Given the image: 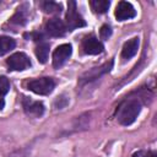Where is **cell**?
<instances>
[{"label": "cell", "mask_w": 157, "mask_h": 157, "mask_svg": "<svg viewBox=\"0 0 157 157\" xmlns=\"http://www.w3.org/2000/svg\"><path fill=\"white\" fill-rule=\"evenodd\" d=\"M140 110H141L140 101L137 98H128L120 104L118 109L117 119L121 125H130L136 120L137 115L140 114Z\"/></svg>", "instance_id": "6da1fadb"}, {"label": "cell", "mask_w": 157, "mask_h": 157, "mask_svg": "<svg viewBox=\"0 0 157 157\" xmlns=\"http://www.w3.org/2000/svg\"><path fill=\"white\" fill-rule=\"evenodd\" d=\"M65 26H66V29H69V31H74L76 28H80V27L86 26V21L78 13L75 1H69V4H67L66 25Z\"/></svg>", "instance_id": "7a4b0ae2"}, {"label": "cell", "mask_w": 157, "mask_h": 157, "mask_svg": "<svg viewBox=\"0 0 157 157\" xmlns=\"http://www.w3.org/2000/svg\"><path fill=\"white\" fill-rule=\"evenodd\" d=\"M82 49L86 54L90 55H97L103 52V44L94 37V36H87L82 40Z\"/></svg>", "instance_id": "52a82bcc"}, {"label": "cell", "mask_w": 157, "mask_h": 157, "mask_svg": "<svg viewBox=\"0 0 157 157\" xmlns=\"http://www.w3.org/2000/svg\"><path fill=\"white\" fill-rule=\"evenodd\" d=\"M55 87V82L50 77H40L31 80L27 83V88L37 94H49Z\"/></svg>", "instance_id": "3957f363"}, {"label": "cell", "mask_w": 157, "mask_h": 157, "mask_svg": "<svg viewBox=\"0 0 157 157\" xmlns=\"http://www.w3.org/2000/svg\"><path fill=\"white\" fill-rule=\"evenodd\" d=\"M45 31L52 37H63L66 33V26L60 18H52L45 25Z\"/></svg>", "instance_id": "9c48e42d"}, {"label": "cell", "mask_w": 157, "mask_h": 157, "mask_svg": "<svg viewBox=\"0 0 157 157\" xmlns=\"http://www.w3.org/2000/svg\"><path fill=\"white\" fill-rule=\"evenodd\" d=\"M39 5L47 13H60L61 11V5L54 1H42Z\"/></svg>", "instance_id": "9a60e30c"}, {"label": "cell", "mask_w": 157, "mask_h": 157, "mask_svg": "<svg viewBox=\"0 0 157 157\" xmlns=\"http://www.w3.org/2000/svg\"><path fill=\"white\" fill-rule=\"evenodd\" d=\"M27 5H22L17 9L16 13L11 17L10 22L13 23V25H17V26H23L26 22H27Z\"/></svg>", "instance_id": "8fae6325"}, {"label": "cell", "mask_w": 157, "mask_h": 157, "mask_svg": "<svg viewBox=\"0 0 157 157\" xmlns=\"http://www.w3.org/2000/svg\"><path fill=\"white\" fill-rule=\"evenodd\" d=\"M99 36H101L102 39H108V38L112 36V28H110V26H108V25H103V26L101 27Z\"/></svg>", "instance_id": "e0dca14e"}, {"label": "cell", "mask_w": 157, "mask_h": 157, "mask_svg": "<svg viewBox=\"0 0 157 157\" xmlns=\"http://www.w3.org/2000/svg\"><path fill=\"white\" fill-rule=\"evenodd\" d=\"M36 56L40 64H45L49 58V44L42 43L36 48Z\"/></svg>", "instance_id": "7c38bea8"}, {"label": "cell", "mask_w": 157, "mask_h": 157, "mask_svg": "<svg viewBox=\"0 0 157 157\" xmlns=\"http://www.w3.org/2000/svg\"><path fill=\"white\" fill-rule=\"evenodd\" d=\"M16 43L11 37H6V36H1L0 37V55H4L9 52H11L15 48Z\"/></svg>", "instance_id": "4fadbf2b"}, {"label": "cell", "mask_w": 157, "mask_h": 157, "mask_svg": "<svg viewBox=\"0 0 157 157\" xmlns=\"http://www.w3.org/2000/svg\"><path fill=\"white\" fill-rule=\"evenodd\" d=\"M136 16V10L128 1H120L115 7V17L118 21H125Z\"/></svg>", "instance_id": "ba28073f"}, {"label": "cell", "mask_w": 157, "mask_h": 157, "mask_svg": "<svg viewBox=\"0 0 157 157\" xmlns=\"http://www.w3.org/2000/svg\"><path fill=\"white\" fill-rule=\"evenodd\" d=\"M4 105H5V101H4V98H2V96L0 94V110L4 108Z\"/></svg>", "instance_id": "d6986e66"}, {"label": "cell", "mask_w": 157, "mask_h": 157, "mask_svg": "<svg viewBox=\"0 0 157 157\" xmlns=\"http://www.w3.org/2000/svg\"><path fill=\"white\" fill-rule=\"evenodd\" d=\"M22 105H23V109H25L26 114L29 115V117L38 118L44 113V104L39 101H32L28 97H23Z\"/></svg>", "instance_id": "8992f818"}, {"label": "cell", "mask_w": 157, "mask_h": 157, "mask_svg": "<svg viewBox=\"0 0 157 157\" xmlns=\"http://www.w3.org/2000/svg\"><path fill=\"white\" fill-rule=\"evenodd\" d=\"M92 10L97 13H104L108 11L109 6H110V2L108 0H92L90 2Z\"/></svg>", "instance_id": "5bb4252c"}, {"label": "cell", "mask_w": 157, "mask_h": 157, "mask_svg": "<svg viewBox=\"0 0 157 157\" xmlns=\"http://www.w3.org/2000/svg\"><path fill=\"white\" fill-rule=\"evenodd\" d=\"M7 66L13 71H23L31 66V60L25 53H15L7 59Z\"/></svg>", "instance_id": "277c9868"}, {"label": "cell", "mask_w": 157, "mask_h": 157, "mask_svg": "<svg viewBox=\"0 0 157 157\" xmlns=\"http://www.w3.org/2000/svg\"><path fill=\"white\" fill-rule=\"evenodd\" d=\"M10 91V81L6 76H0V94L4 96Z\"/></svg>", "instance_id": "2e32d148"}, {"label": "cell", "mask_w": 157, "mask_h": 157, "mask_svg": "<svg viewBox=\"0 0 157 157\" xmlns=\"http://www.w3.org/2000/svg\"><path fill=\"white\" fill-rule=\"evenodd\" d=\"M139 44H140V40L137 37L129 39L121 49V56L128 60L131 59L132 56H135V54L137 53V49H139Z\"/></svg>", "instance_id": "30bf717a"}, {"label": "cell", "mask_w": 157, "mask_h": 157, "mask_svg": "<svg viewBox=\"0 0 157 157\" xmlns=\"http://www.w3.org/2000/svg\"><path fill=\"white\" fill-rule=\"evenodd\" d=\"M71 53H72V48L70 44L59 45L53 53V66L56 69L63 66L66 63V60L71 56Z\"/></svg>", "instance_id": "5b68a950"}, {"label": "cell", "mask_w": 157, "mask_h": 157, "mask_svg": "<svg viewBox=\"0 0 157 157\" xmlns=\"http://www.w3.org/2000/svg\"><path fill=\"white\" fill-rule=\"evenodd\" d=\"M131 157H150V152H146V151H137V152H135Z\"/></svg>", "instance_id": "ac0fdd59"}]
</instances>
